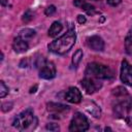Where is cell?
<instances>
[{"instance_id":"cell-11","label":"cell","mask_w":132,"mask_h":132,"mask_svg":"<svg viewBox=\"0 0 132 132\" xmlns=\"http://www.w3.org/2000/svg\"><path fill=\"white\" fill-rule=\"evenodd\" d=\"M12 48L15 53L18 54H22V53H25L27 52V50L29 48V44H28V41L21 38L20 36H16L14 39H13V42H12Z\"/></svg>"},{"instance_id":"cell-18","label":"cell","mask_w":132,"mask_h":132,"mask_svg":"<svg viewBox=\"0 0 132 132\" xmlns=\"http://www.w3.org/2000/svg\"><path fill=\"white\" fill-rule=\"evenodd\" d=\"M125 48H126L127 54L130 55V56H132V30H130V32L126 36V39H125Z\"/></svg>"},{"instance_id":"cell-3","label":"cell","mask_w":132,"mask_h":132,"mask_svg":"<svg viewBox=\"0 0 132 132\" xmlns=\"http://www.w3.org/2000/svg\"><path fill=\"white\" fill-rule=\"evenodd\" d=\"M34 124H37V120L31 108H28L19 113L12 122V126L19 131L32 130L34 128Z\"/></svg>"},{"instance_id":"cell-22","label":"cell","mask_w":132,"mask_h":132,"mask_svg":"<svg viewBox=\"0 0 132 132\" xmlns=\"http://www.w3.org/2000/svg\"><path fill=\"white\" fill-rule=\"evenodd\" d=\"M46 130H50V131H59L60 130V127L58 124H55V123H48L46 124L45 126Z\"/></svg>"},{"instance_id":"cell-10","label":"cell","mask_w":132,"mask_h":132,"mask_svg":"<svg viewBox=\"0 0 132 132\" xmlns=\"http://www.w3.org/2000/svg\"><path fill=\"white\" fill-rule=\"evenodd\" d=\"M87 44L91 50H93L95 52H101L104 50V41L98 35H93L91 37H88Z\"/></svg>"},{"instance_id":"cell-5","label":"cell","mask_w":132,"mask_h":132,"mask_svg":"<svg viewBox=\"0 0 132 132\" xmlns=\"http://www.w3.org/2000/svg\"><path fill=\"white\" fill-rule=\"evenodd\" d=\"M90 127L89 121L87 119L86 116H84L81 112L77 111L73 114L70 124H69V131L70 132H82V131H87Z\"/></svg>"},{"instance_id":"cell-17","label":"cell","mask_w":132,"mask_h":132,"mask_svg":"<svg viewBox=\"0 0 132 132\" xmlns=\"http://www.w3.org/2000/svg\"><path fill=\"white\" fill-rule=\"evenodd\" d=\"M82 56H84V53H82V51L80 48H78V50H76L74 52V54L72 56V65L75 68L79 65V63H80V61L82 59Z\"/></svg>"},{"instance_id":"cell-9","label":"cell","mask_w":132,"mask_h":132,"mask_svg":"<svg viewBox=\"0 0 132 132\" xmlns=\"http://www.w3.org/2000/svg\"><path fill=\"white\" fill-rule=\"evenodd\" d=\"M65 100L70 102V103H73V104H76V103H79L82 99V96H81V93L80 91L75 88V87H70L66 93H65V96H64Z\"/></svg>"},{"instance_id":"cell-13","label":"cell","mask_w":132,"mask_h":132,"mask_svg":"<svg viewBox=\"0 0 132 132\" xmlns=\"http://www.w3.org/2000/svg\"><path fill=\"white\" fill-rule=\"evenodd\" d=\"M74 5L75 6H77V7H80L81 9H84L88 14H95V13H98V11L96 10V8L93 6V5H91L90 3H88V2H86V1H84V0H74Z\"/></svg>"},{"instance_id":"cell-12","label":"cell","mask_w":132,"mask_h":132,"mask_svg":"<svg viewBox=\"0 0 132 132\" xmlns=\"http://www.w3.org/2000/svg\"><path fill=\"white\" fill-rule=\"evenodd\" d=\"M47 110L51 111V112H54L55 116H57V114H61V113L67 112L69 110V106L61 104V103L50 102V103H47Z\"/></svg>"},{"instance_id":"cell-2","label":"cell","mask_w":132,"mask_h":132,"mask_svg":"<svg viewBox=\"0 0 132 132\" xmlns=\"http://www.w3.org/2000/svg\"><path fill=\"white\" fill-rule=\"evenodd\" d=\"M75 41H76V33L74 28H71L66 33H64L63 35H61L60 37L48 43L47 48L50 52L56 55H64L73 47Z\"/></svg>"},{"instance_id":"cell-15","label":"cell","mask_w":132,"mask_h":132,"mask_svg":"<svg viewBox=\"0 0 132 132\" xmlns=\"http://www.w3.org/2000/svg\"><path fill=\"white\" fill-rule=\"evenodd\" d=\"M62 30H63V25L60 22L56 21L51 25V27H50V29L47 31V34H48L50 37H56V36H58V34Z\"/></svg>"},{"instance_id":"cell-26","label":"cell","mask_w":132,"mask_h":132,"mask_svg":"<svg viewBox=\"0 0 132 132\" xmlns=\"http://www.w3.org/2000/svg\"><path fill=\"white\" fill-rule=\"evenodd\" d=\"M95 1H98V0H95Z\"/></svg>"},{"instance_id":"cell-8","label":"cell","mask_w":132,"mask_h":132,"mask_svg":"<svg viewBox=\"0 0 132 132\" xmlns=\"http://www.w3.org/2000/svg\"><path fill=\"white\" fill-rule=\"evenodd\" d=\"M120 78L122 82H124L129 87H132V65L127 60L122 61Z\"/></svg>"},{"instance_id":"cell-6","label":"cell","mask_w":132,"mask_h":132,"mask_svg":"<svg viewBox=\"0 0 132 132\" xmlns=\"http://www.w3.org/2000/svg\"><path fill=\"white\" fill-rule=\"evenodd\" d=\"M39 68V77L43 79H52L56 76V66L53 62L43 60L40 65L38 66Z\"/></svg>"},{"instance_id":"cell-16","label":"cell","mask_w":132,"mask_h":132,"mask_svg":"<svg viewBox=\"0 0 132 132\" xmlns=\"http://www.w3.org/2000/svg\"><path fill=\"white\" fill-rule=\"evenodd\" d=\"M18 36H20L21 38L28 41V40H30L31 38H33L35 36V31L33 29H30V28H25V29H23L19 32Z\"/></svg>"},{"instance_id":"cell-4","label":"cell","mask_w":132,"mask_h":132,"mask_svg":"<svg viewBox=\"0 0 132 132\" xmlns=\"http://www.w3.org/2000/svg\"><path fill=\"white\" fill-rule=\"evenodd\" d=\"M86 76H91L98 79H111L113 77V72L108 66L93 62L88 64L86 68Z\"/></svg>"},{"instance_id":"cell-14","label":"cell","mask_w":132,"mask_h":132,"mask_svg":"<svg viewBox=\"0 0 132 132\" xmlns=\"http://www.w3.org/2000/svg\"><path fill=\"white\" fill-rule=\"evenodd\" d=\"M85 107H86V109L88 110V112L91 113L93 117H95V118H100V116H101V109H100V107H99L95 102H93V101H88V102L85 104Z\"/></svg>"},{"instance_id":"cell-25","label":"cell","mask_w":132,"mask_h":132,"mask_svg":"<svg viewBox=\"0 0 132 132\" xmlns=\"http://www.w3.org/2000/svg\"><path fill=\"white\" fill-rule=\"evenodd\" d=\"M1 3H2V5H3V6L8 5V3H6V0H1Z\"/></svg>"},{"instance_id":"cell-1","label":"cell","mask_w":132,"mask_h":132,"mask_svg":"<svg viewBox=\"0 0 132 132\" xmlns=\"http://www.w3.org/2000/svg\"><path fill=\"white\" fill-rule=\"evenodd\" d=\"M112 96L114 98L112 107L114 116L132 125V98L127 90L123 87H117L112 90Z\"/></svg>"},{"instance_id":"cell-7","label":"cell","mask_w":132,"mask_h":132,"mask_svg":"<svg viewBox=\"0 0 132 132\" xmlns=\"http://www.w3.org/2000/svg\"><path fill=\"white\" fill-rule=\"evenodd\" d=\"M80 86L82 87V89L86 91L87 94H93L102 87V84L99 81L98 78L86 76L80 80Z\"/></svg>"},{"instance_id":"cell-24","label":"cell","mask_w":132,"mask_h":132,"mask_svg":"<svg viewBox=\"0 0 132 132\" xmlns=\"http://www.w3.org/2000/svg\"><path fill=\"white\" fill-rule=\"evenodd\" d=\"M77 22H78L79 24H85V23L87 22V19H86L85 15H82V14H78V15H77Z\"/></svg>"},{"instance_id":"cell-20","label":"cell","mask_w":132,"mask_h":132,"mask_svg":"<svg viewBox=\"0 0 132 132\" xmlns=\"http://www.w3.org/2000/svg\"><path fill=\"white\" fill-rule=\"evenodd\" d=\"M32 19H33V13H32V11H31L30 9H28V10L24 13V15H23V22L29 23Z\"/></svg>"},{"instance_id":"cell-23","label":"cell","mask_w":132,"mask_h":132,"mask_svg":"<svg viewBox=\"0 0 132 132\" xmlns=\"http://www.w3.org/2000/svg\"><path fill=\"white\" fill-rule=\"evenodd\" d=\"M106 2H107V4H109L110 6H118V5L122 2V0H106Z\"/></svg>"},{"instance_id":"cell-21","label":"cell","mask_w":132,"mask_h":132,"mask_svg":"<svg viewBox=\"0 0 132 132\" xmlns=\"http://www.w3.org/2000/svg\"><path fill=\"white\" fill-rule=\"evenodd\" d=\"M55 12H56V6H55V5H50V6H47V7L45 8V10H44L45 15H47V16L53 15Z\"/></svg>"},{"instance_id":"cell-19","label":"cell","mask_w":132,"mask_h":132,"mask_svg":"<svg viewBox=\"0 0 132 132\" xmlns=\"http://www.w3.org/2000/svg\"><path fill=\"white\" fill-rule=\"evenodd\" d=\"M8 87L5 85V82L3 80L0 81V97L1 98H4L7 94H8Z\"/></svg>"}]
</instances>
